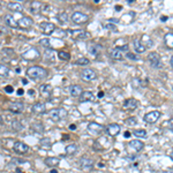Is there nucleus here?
<instances>
[{
    "label": "nucleus",
    "mask_w": 173,
    "mask_h": 173,
    "mask_svg": "<svg viewBox=\"0 0 173 173\" xmlns=\"http://www.w3.org/2000/svg\"><path fill=\"white\" fill-rule=\"evenodd\" d=\"M27 75L30 78L37 81V80H42V78H46L47 76V71L44 69L43 67H39V66H32V67L28 68Z\"/></svg>",
    "instance_id": "obj_1"
},
{
    "label": "nucleus",
    "mask_w": 173,
    "mask_h": 173,
    "mask_svg": "<svg viewBox=\"0 0 173 173\" xmlns=\"http://www.w3.org/2000/svg\"><path fill=\"white\" fill-rule=\"evenodd\" d=\"M67 111L62 107H57V109H53L51 110V112H50V118L52 119L53 121H59L61 119H64V118L67 117Z\"/></svg>",
    "instance_id": "obj_2"
},
{
    "label": "nucleus",
    "mask_w": 173,
    "mask_h": 173,
    "mask_svg": "<svg viewBox=\"0 0 173 173\" xmlns=\"http://www.w3.org/2000/svg\"><path fill=\"white\" fill-rule=\"evenodd\" d=\"M89 20V16L84 13H81V12H75L72 14V21L76 23V24H83Z\"/></svg>",
    "instance_id": "obj_3"
},
{
    "label": "nucleus",
    "mask_w": 173,
    "mask_h": 173,
    "mask_svg": "<svg viewBox=\"0 0 173 173\" xmlns=\"http://www.w3.org/2000/svg\"><path fill=\"white\" fill-rule=\"evenodd\" d=\"M81 78L84 81H94L97 78V73L91 68H85L81 72Z\"/></svg>",
    "instance_id": "obj_4"
},
{
    "label": "nucleus",
    "mask_w": 173,
    "mask_h": 173,
    "mask_svg": "<svg viewBox=\"0 0 173 173\" xmlns=\"http://www.w3.org/2000/svg\"><path fill=\"white\" fill-rule=\"evenodd\" d=\"M148 60H149V62L151 64V66H154V67L162 68V66H163L162 60H160V58H159V56L157 54V53H155V52L149 53L148 54Z\"/></svg>",
    "instance_id": "obj_5"
},
{
    "label": "nucleus",
    "mask_w": 173,
    "mask_h": 173,
    "mask_svg": "<svg viewBox=\"0 0 173 173\" xmlns=\"http://www.w3.org/2000/svg\"><path fill=\"white\" fill-rule=\"evenodd\" d=\"M23 109H24V104L22 102H12L11 104L8 105V110H9L12 113H15V114L22 113L23 112Z\"/></svg>",
    "instance_id": "obj_6"
},
{
    "label": "nucleus",
    "mask_w": 173,
    "mask_h": 173,
    "mask_svg": "<svg viewBox=\"0 0 173 173\" xmlns=\"http://www.w3.org/2000/svg\"><path fill=\"white\" fill-rule=\"evenodd\" d=\"M67 34H69L73 39H87L90 37L89 32H85L83 30H68Z\"/></svg>",
    "instance_id": "obj_7"
},
{
    "label": "nucleus",
    "mask_w": 173,
    "mask_h": 173,
    "mask_svg": "<svg viewBox=\"0 0 173 173\" xmlns=\"http://www.w3.org/2000/svg\"><path fill=\"white\" fill-rule=\"evenodd\" d=\"M159 117H160V112H158V111H151V112H148L144 116V121L148 122V124H155L156 121L159 119Z\"/></svg>",
    "instance_id": "obj_8"
},
{
    "label": "nucleus",
    "mask_w": 173,
    "mask_h": 173,
    "mask_svg": "<svg viewBox=\"0 0 173 173\" xmlns=\"http://www.w3.org/2000/svg\"><path fill=\"white\" fill-rule=\"evenodd\" d=\"M13 149L16 154H20V155H23V154H27L29 150V147L25 143L21 141H16L13 145Z\"/></svg>",
    "instance_id": "obj_9"
},
{
    "label": "nucleus",
    "mask_w": 173,
    "mask_h": 173,
    "mask_svg": "<svg viewBox=\"0 0 173 173\" xmlns=\"http://www.w3.org/2000/svg\"><path fill=\"white\" fill-rule=\"evenodd\" d=\"M39 27L42 29L43 34H45V35H51L56 30V25L51 23V22H42Z\"/></svg>",
    "instance_id": "obj_10"
},
{
    "label": "nucleus",
    "mask_w": 173,
    "mask_h": 173,
    "mask_svg": "<svg viewBox=\"0 0 173 173\" xmlns=\"http://www.w3.org/2000/svg\"><path fill=\"white\" fill-rule=\"evenodd\" d=\"M80 167H81L83 171H91L92 167H94V160L90 158H87V157H84V158H81V160H80Z\"/></svg>",
    "instance_id": "obj_11"
},
{
    "label": "nucleus",
    "mask_w": 173,
    "mask_h": 173,
    "mask_svg": "<svg viewBox=\"0 0 173 173\" xmlns=\"http://www.w3.org/2000/svg\"><path fill=\"white\" fill-rule=\"evenodd\" d=\"M39 56H41V54H39L38 50H36L35 47H31L30 50L25 51V52L22 54V57H23L24 59H27V60H32V59H37Z\"/></svg>",
    "instance_id": "obj_12"
},
{
    "label": "nucleus",
    "mask_w": 173,
    "mask_h": 173,
    "mask_svg": "<svg viewBox=\"0 0 173 173\" xmlns=\"http://www.w3.org/2000/svg\"><path fill=\"white\" fill-rule=\"evenodd\" d=\"M19 28L21 29H29L34 24V21H32L31 18H29V16H23L19 20Z\"/></svg>",
    "instance_id": "obj_13"
},
{
    "label": "nucleus",
    "mask_w": 173,
    "mask_h": 173,
    "mask_svg": "<svg viewBox=\"0 0 173 173\" xmlns=\"http://www.w3.org/2000/svg\"><path fill=\"white\" fill-rule=\"evenodd\" d=\"M106 134L110 136H117L120 133V126L118 124H111L106 127Z\"/></svg>",
    "instance_id": "obj_14"
},
{
    "label": "nucleus",
    "mask_w": 173,
    "mask_h": 173,
    "mask_svg": "<svg viewBox=\"0 0 173 173\" xmlns=\"http://www.w3.org/2000/svg\"><path fill=\"white\" fill-rule=\"evenodd\" d=\"M88 131L92 134H99L104 131V126L103 125H99L97 122H90L88 125Z\"/></svg>",
    "instance_id": "obj_15"
},
{
    "label": "nucleus",
    "mask_w": 173,
    "mask_h": 173,
    "mask_svg": "<svg viewBox=\"0 0 173 173\" xmlns=\"http://www.w3.org/2000/svg\"><path fill=\"white\" fill-rule=\"evenodd\" d=\"M138 106V102L136 100V99L129 98V99H127V100H125L122 107H124V110H129V111H134V110L136 109Z\"/></svg>",
    "instance_id": "obj_16"
},
{
    "label": "nucleus",
    "mask_w": 173,
    "mask_h": 173,
    "mask_svg": "<svg viewBox=\"0 0 173 173\" xmlns=\"http://www.w3.org/2000/svg\"><path fill=\"white\" fill-rule=\"evenodd\" d=\"M32 112L34 113H37V114H43L45 113L46 111V105L45 103H42V102H38V103H35L31 107Z\"/></svg>",
    "instance_id": "obj_17"
},
{
    "label": "nucleus",
    "mask_w": 173,
    "mask_h": 173,
    "mask_svg": "<svg viewBox=\"0 0 173 173\" xmlns=\"http://www.w3.org/2000/svg\"><path fill=\"white\" fill-rule=\"evenodd\" d=\"M80 100L81 102H94L95 100V96L91 91H83L82 95L80 96Z\"/></svg>",
    "instance_id": "obj_18"
},
{
    "label": "nucleus",
    "mask_w": 173,
    "mask_h": 173,
    "mask_svg": "<svg viewBox=\"0 0 173 173\" xmlns=\"http://www.w3.org/2000/svg\"><path fill=\"white\" fill-rule=\"evenodd\" d=\"M5 22H6V24L8 27H11V28H19V22L13 18V15H6L5 16Z\"/></svg>",
    "instance_id": "obj_19"
},
{
    "label": "nucleus",
    "mask_w": 173,
    "mask_h": 173,
    "mask_svg": "<svg viewBox=\"0 0 173 173\" xmlns=\"http://www.w3.org/2000/svg\"><path fill=\"white\" fill-rule=\"evenodd\" d=\"M69 92H71V95L73 97H78V96H81L83 90H82V87L78 84H73L71 85V88H69Z\"/></svg>",
    "instance_id": "obj_20"
},
{
    "label": "nucleus",
    "mask_w": 173,
    "mask_h": 173,
    "mask_svg": "<svg viewBox=\"0 0 173 173\" xmlns=\"http://www.w3.org/2000/svg\"><path fill=\"white\" fill-rule=\"evenodd\" d=\"M129 147L133 150H135V151H141L142 149H143V147H144V144L141 141H138V140H132L129 142Z\"/></svg>",
    "instance_id": "obj_21"
},
{
    "label": "nucleus",
    "mask_w": 173,
    "mask_h": 173,
    "mask_svg": "<svg viewBox=\"0 0 173 173\" xmlns=\"http://www.w3.org/2000/svg\"><path fill=\"white\" fill-rule=\"evenodd\" d=\"M53 88L51 84H42L39 87V92L42 94L43 96H50L51 92H52Z\"/></svg>",
    "instance_id": "obj_22"
},
{
    "label": "nucleus",
    "mask_w": 173,
    "mask_h": 173,
    "mask_svg": "<svg viewBox=\"0 0 173 173\" xmlns=\"http://www.w3.org/2000/svg\"><path fill=\"white\" fill-rule=\"evenodd\" d=\"M7 8L9 9V11L18 12V13H21V12L23 11V7H22V5L19 4V3H16V1H14V3H9V4L7 5Z\"/></svg>",
    "instance_id": "obj_23"
},
{
    "label": "nucleus",
    "mask_w": 173,
    "mask_h": 173,
    "mask_svg": "<svg viewBox=\"0 0 173 173\" xmlns=\"http://www.w3.org/2000/svg\"><path fill=\"white\" fill-rule=\"evenodd\" d=\"M111 57H112L113 59L121 60V59H124V53H122V51H121L120 49L116 47V49H113L112 51H111Z\"/></svg>",
    "instance_id": "obj_24"
},
{
    "label": "nucleus",
    "mask_w": 173,
    "mask_h": 173,
    "mask_svg": "<svg viewBox=\"0 0 173 173\" xmlns=\"http://www.w3.org/2000/svg\"><path fill=\"white\" fill-rule=\"evenodd\" d=\"M44 59L47 62H53L54 61V51L52 49H46V51L44 52Z\"/></svg>",
    "instance_id": "obj_25"
},
{
    "label": "nucleus",
    "mask_w": 173,
    "mask_h": 173,
    "mask_svg": "<svg viewBox=\"0 0 173 173\" xmlns=\"http://www.w3.org/2000/svg\"><path fill=\"white\" fill-rule=\"evenodd\" d=\"M59 158H57V157H47V158H45V160H44V163H45L46 165L50 166V167H54V166H57L58 164H59Z\"/></svg>",
    "instance_id": "obj_26"
},
{
    "label": "nucleus",
    "mask_w": 173,
    "mask_h": 173,
    "mask_svg": "<svg viewBox=\"0 0 173 173\" xmlns=\"http://www.w3.org/2000/svg\"><path fill=\"white\" fill-rule=\"evenodd\" d=\"M134 50L138 53H143L145 51V47L143 46L140 39H134Z\"/></svg>",
    "instance_id": "obj_27"
},
{
    "label": "nucleus",
    "mask_w": 173,
    "mask_h": 173,
    "mask_svg": "<svg viewBox=\"0 0 173 173\" xmlns=\"http://www.w3.org/2000/svg\"><path fill=\"white\" fill-rule=\"evenodd\" d=\"M164 41H165V44L169 49H173V32L166 34L165 37H164Z\"/></svg>",
    "instance_id": "obj_28"
},
{
    "label": "nucleus",
    "mask_w": 173,
    "mask_h": 173,
    "mask_svg": "<svg viewBox=\"0 0 173 173\" xmlns=\"http://www.w3.org/2000/svg\"><path fill=\"white\" fill-rule=\"evenodd\" d=\"M30 7H31L32 13H38L39 11H42V8L44 7V5H43L42 3H39V1H32L31 5H30Z\"/></svg>",
    "instance_id": "obj_29"
},
{
    "label": "nucleus",
    "mask_w": 173,
    "mask_h": 173,
    "mask_svg": "<svg viewBox=\"0 0 173 173\" xmlns=\"http://www.w3.org/2000/svg\"><path fill=\"white\" fill-rule=\"evenodd\" d=\"M141 43L143 44V46H144L145 49H148V47H150V46H152V39L149 37L148 35H143L142 36V41H141Z\"/></svg>",
    "instance_id": "obj_30"
},
{
    "label": "nucleus",
    "mask_w": 173,
    "mask_h": 173,
    "mask_svg": "<svg viewBox=\"0 0 173 173\" xmlns=\"http://www.w3.org/2000/svg\"><path fill=\"white\" fill-rule=\"evenodd\" d=\"M9 75V68L6 65H0V76L1 78H6Z\"/></svg>",
    "instance_id": "obj_31"
},
{
    "label": "nucleus",
    "mask_w": 173,
    "mask_h": 173,
    "mask_svg": "<svg viewBox=\"0 0 173 173\" xmlns=\"http://www.w3.org/2000/svg\"><path fill=\"white\" fill-rule=\"evenodd\" d=\"M88 51H89V53L90 54H92V56H97L99 53V51H100V46H98V45H91V46H89V49H88Z\"/></svg>",
    "instance_id": "obj_32"
},
{
    "label": "nucleus",
    "mask_w": 173,
    "mask_h": 173,
    "mask_svg": "<svg viewBox=\"0 0 173 173\" xmlns=\"http://www.w3.org/2000/svg\"><path fill=\"white\" fill-rule=\"evenodd\" d=\"M78 151V147L75 144H69L66 147V154L67 155H74Z\"/></svg>",
    "instance_id": "obj_33"
},
{
    "label": "nucleus",
    "mask_w": 173,
    "mask_h": 173,
    "mask_svg": "<svg viewBox=\"0 0 173 173\" xmlns=\"http://www.w3.org/2000/svg\"><path fill=\"white\" fill-rule=\"evenodd\" d=\"M58 57H59V59L60 60H69L71 59V54L66 51H60V52L58 53Z\"/></svg>",
    "instance_id": "obj_34"
},
{
    "label": "nucleus",
    "mask_w": 173,
    "mask_h": 173,
    "mask_svg": "<svg viewBox=\"0 0 173 173\" xmlns=\"http://www.w3.org/2000/svg\"><path fill=\"white\" fill-rule=\"evenodd\" d=\"M125 124L127 125V126H135V125L138 124V119L135 117H129L125 120Z\"/></svg>",
    "instance_id": "obj_35"
},
{
    "label": "nucleus",
    "mask_w": 173,
    "mask_h": 173,
    "mask_svg": "<svg viewBox=\"0 0 173 173\" xmlns=\"http://www.w3.org/2000/svg\"><path fill=\"white\" fill-rule=\"evenodd\" d=\"M133 134H134L136 138H145V136H147V132H145L144 129L140 128V129H136V131H134V133H133Z\"/></svg>",
    "instance_id": "obj_36"
},
{
    "label": "nucleus",
    "mask_w": 173,
    "mask_h": 173,
    "mask_svg": "<svg viewBox=\"0 0 173 173\" xmlns=\"http://www.w3.org/2000/svg\"><path fill=\"white\" fill-rule=\"evenodd\" d=\"M12 127H13V129L16 132L21 131L22 125H21V122H20V120H13V122H12Z\"/></svg>",
    "instance_id": "obj_37"
},
{
    "label": "nucleus",
    "mask_w": 173,
    "mask_h": 173,
    "mask_svg": "<svg viewBox=\"0 0 173 173\" xmlns=\"http://www.w3.org/2000/svg\"><path fill=\"white\" fill-rule=\"evenodd\" d=\"M89 62H90V60L89 59H87V58H80V59H78V60H75V64L76 65H89Z\"/></svg>",
    "instance_id": "obj_38"
},
{
    "label": "nucleus",
    "mask_w": 173,
    "mask_h": 173,
    "mask_svg": "<svg viewBox=\"0 0 173 173\" xmlns=\"http://www.w3.org/2000/svg\"><path fill=\"white\" fill-rule=\"evenodd\" d=\"M104 28L105 29H107V30H113V31H116V30H117V27H116V25L114 24H112V23H111V22H107V23H105V24H104Z\"/></svg>",
    "instance_id": "obj_39"
},
{
    "label": "nucleus",
    "mask_w": 173,
    "mask_h": 173,
    "mask_svg": "<svg viewBox=\"0 0 173 173\" xmlns=\"http://www.w3.org/2000/svg\"><path fill=\"white\" fill-rule=\"evenodd\" d=\"M39 44H42V45H44L46 47V49H50L51 46H50V42H49V39L47 38H44L42 39V41H39Z\"/></svg>",
    "instance_id": "obj_40"
},
{
    "label": "nucleus",
    "mask_w": 173,
    "mask_h": 173,
    "mask_svg": "<svg viewBox=\"0 0 173 173\" xmlns=\"http://www.w3.org/2000/svg\"><path fill=\"white\" fill-rule=\"evenodd\" d=\"M126 57H127L128 59H131V60H138V57L131 52H126Z\"/></svg>",
    "instance_id": "obj_41"
},
{
    "label": "nucleus",
    "mask_w": 173,
    "mask_h": 173,
    "mask_svg": "<svg viewBox=\"0 0 173 173\" xmlns=\"http://www.w3.org/2000/svg\"><path fill=\"white\" fill-rule=\"evenodd\" d=\"M5 91L8 92V94H12V92L14 91V89H13V87H12V85H7V87L5 88Z\"/></svg>",
    "instance_id": "obj_42"
},
{
    "label": "nucleus",
    "mask_w": 173,
    "mask_h": 173,
    "mask_svg": "<svg viewBox=\"0 0 173 173\" xmlns=\"http://www.w3.org/2000/svg\"><path fill=\"white\" fill-rule=\"evenodd\" d=\"M42 144H46V145H50L51 144V142H50V138H43L42 141H41Z\"/></svg>",
    "instance_id": "obj_43"
},
{
    "label": "nucleus",
    "mask_w": 173,
    "mask_h": 173,
    "mask_svg": "<svg viewBox=\"0 0 173 173\" xmlns=\"http://www.w3.org/2000/svg\"><path fill=\"white\" fill-rule=\"evenodd\" d=\"M129 136H131V133H129V132H126V133H125V138H129Z\"/></svg>",
    "instance_id": "obj_44"
},
{
    "label": "nucleus",
    "mask_w": 173,
    "mask_h": 173,
    "mask_svg": "<svg viewBox=\"0 0 173 173\" xmlns=\"http://www.w3.org/2000/svg\"><path fill=\"white\" fill-rule=\"evenodd\" d=\"M103 96H104V94H103V91H100V92H98V97L99 98H102Z\"/></svg>",
    "instance_id": "obj_45"
},
{
    "label": "nucleus",
    "mask_w": 173,
    "mask_h": 173,
    "mask_svg": "<svg viewBox=\"0 0 173 173\" xmlns=\"http://www.w3.org/2000/svg\"><path fill=\"white\" fill-rule=\"evenodd\" d=\"M170 62H171V66L173 67V56L171 57V59H170Z\"/></svg>",
    "instance_id": "obj_46"
},
{
    "label": "nucleus",
    "mask_w": 173,
    "mask_h": 173,
    "mask_svg": "<svg viewBox=\"0 0 173 173\" xmlns=\"http://www.w3.org/2000/svg\"><path fill=\"white\" fill-rule=\"evenodd\" d=\"M19 95H22V94H23V90H22V89H19Z\"/></svg>",
    "instance_id": "obj_47"
},
{
    "label": "nucleus",
    "mask_w": 173,
    "mask_h": 173,
    "mask_svg": "<svg viewBox=\"0 0 173 173\" xmlns=\"http://www.w3.org/2000/svg\"><path fill=\"white\" fill-rule=\"evenodd\" d=\"M75 127H76L75 125H71V126H69V128H71V129H75Z\"/></svg>",
    "instance_id": "obj_48"
},
{
    "label": "nucleus",
    "mask_w": 173,
    "mask_h": 173,
    "mask_svg": "<svg viewBox=\"0 0 173 173\" xmlns=\"http://www.w3.org/2000/svg\"><path fill=\"white\" fill-rule=\"evenodd\" d=\"M167 20V16H163L162 18V21H166Z\"/></svg>",
    "instance_id": "obj_49"
},
{
    "label": "nucleus",
    "mask_w": 173,
    "mask_h": 173,
    "mask_svg": "<svg viewBox=\"0 0 173 173\" xmlns=\"http://www.w3.org/2000/svg\"><path fill=\"white\" fill-rule=\"evenodd\" d=\"M51 173H58V172H57V170H51Z\"/></svg>",
    "instance_id": "obj_50"
},
{
    "label": "nucleus",
    "mask_w": 173,
    "mask_h": 173,
    "mask_svg": "<svg viewBox=\"0 0 173 173\" xmlns=\"http://www.w3.org/2000/svg\"><path fill=\"white\" fill-rule=\"evenodd\" d=\"M29 94H30V95H34V90H29Z\"/></svg>",
    "instance_id": "obj_51"
},
{
    "label": "nucleus",
    "mask_w": 173,
    "mask_h": 173,
    "mask_svg": "<svg viewBox=\"0 0 173 173\" xmlns=\"http://www.w3.org/2000/svg\"><path fill=\"white\" fill-rule=\"evenodd\" d=\"M165 173H173V171H167V172H165Z\"/></svg>",
    "instance_id": "obj_52"
},
{
    "label": "nucleus",
    "mask_w": 173,
    "mask_h": 173,
    "mask_svg": "<svg viewBox=\"0 0 173 173\" xmlns=\"http://www.w3.org/2000/svg\"><path fill=\"white\" fill-rule=\"evenodd\" d=\"M171 159L173 160V154H171Z\"/></svg>",
    "instance_id": "obj_53"
},
{
    "label": "nucleus",
    "mask_w": 173,
    "mask_h": 173,
    "mask_svg": "<svg viewBox=\"0 0 173 173\" xmlns=\"http://www.w3.org/2000/svg\"><path fill=\"white\" fill-rule=\"evenodd\" d=\"M1 121H3V118H1V116H0V122H1Z\"/></svg>",
    "instance_id": "obj_54"
},
{
    "label": "nucleus",
    "mask_w": 173,
    "mask_h": 173,
    "mask_svg": "<svg viewBox=\"0 0 173 173\" xmlns=\"http://www.w3.org/2000/svg\"><path fill=\"white\" fill-rule=\"evenodd\" d=\"M172 90H173V87H172Z\"/></svg>",
    "instance_id": "obj_55"
},
{
    "label": "nucleus",
    "mask_w": 173,
    "mask_h": 173,
    "mask_svg": "<svg viewBox=\"0 0 173 173\" xmlns=\"http://www.w3.org/2000/svg\"><path fill=\"white\" fill-rule=\"evenodd\" d=\"M172 131H173V127H172Z\"/></svg>",
    "instance_id": "obj_56"
}]
</instances>
